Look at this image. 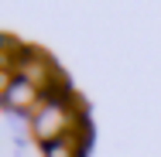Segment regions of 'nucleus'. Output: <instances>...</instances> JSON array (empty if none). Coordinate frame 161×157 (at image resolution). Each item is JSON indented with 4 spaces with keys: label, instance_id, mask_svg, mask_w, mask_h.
Masks as SVG:
<instances>
[{
    "label": "nucleus",
    "instance_id": "nucleus-1",
    "mask_svg": "<svg viewBox=\"0 0 161 157\" xmlns=\"http://www.w3.org/2000/svg\"><path fill=\"white\" fill-rule=\"evenodd\" d=\"M45 154H48V157H72V150H69L65 144H52V147H48Z\"/></svg>",
    "mask_w": 161,
    "mask_h": 157
}]
</instances>
